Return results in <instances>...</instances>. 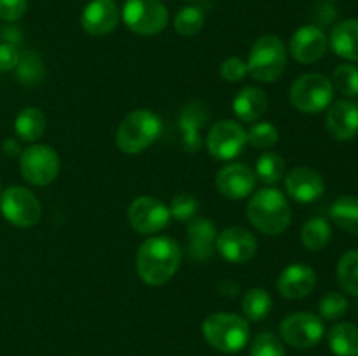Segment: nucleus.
<instances>
[{
  "label": "nucleus",
  "mask_w": 358,
  "mask_h": 356,
  "mask_svg": "<svg viewBox=\"0 0 358 356\" xmlns=\"http://www.w3.org/2000/svg\"><path fill=\"white\" fill-rule=\"evenodd\" d=\"M180 248L168 236H150L136 251V272L145 285L161 286L180 267Z\"/></svg>",
  "instance_id": "obj_1"
},
{
  "label": "nucleus",
  "mask_w": 358,
  "mask_h": 356,
  "mask_svg": "<svg viewBox=\"0 0 358 356\" xmlns=\"http://www.w3.org/2000/svg\"><path fill=\"white\" fill-rule=\"evenodd\" d=\"M247 216L259 232L266 236H278L290 225L292 212L282 191L266 187L252 195L247 206Z\"/></svg>",
  "instance_id": "obj_2"
},
{
  "label": "nucleus",
  "mask_w": 358,
  "mask_h": 356,
  "mask_svg": "<svg viewBox=\"0 0 358 356\" xmlns=\"http://www.w3.org/2000/svg\"><path fill=\"white\" fill-rule=\"evenodd\" d=\"M163 133V122L159 115L150 110H133L122 119L115 133V143L122 154L136 156L149 149Z\"/></svg>",
  "instance_id": "obj_3"
},
{
  "label": "nucleus",
  "mask_w": 358,
  "mask_h": 356,
  "mask_svg": "<svg viewBox=\"0 0 358 356\" xmlns=\"http://www.w3.org/2000/svg\"><path fill=\"white\" fill-rule=\"evenodd\" d=\"M203 337L220 353H238L248 344L250 327L240 314L213 313L203 321Z\"/></svg>",
  "instance_id": "obj_4"
},
{
  "label": "nucleus",
  "mask_w": 358,
  "mask_h": 356,
  "mask_svg": "<svg viewBox=\"0 0 358 356\" xmlns=\"http://www.w3.org/2000/svg\"><path fill=\"white\" fill-rule=\"evenodd\" d=\"M287 56V45L278 35H264L257 38L248 54V73L259 82H275L285 70Z\"/></svg>",
  "instance_id": "obj_5"
},
{
  "label": "nucleus",
  "mask_w": 358,
  "mask_h": 356,
  "mask_svg": "<svg viewBox=\"0 0 358 356\" xmlns=\"http://www.w3.org/2000/svg\"><path fill=\"white\" fill-rule=\"evenodd\" d=\"M290 103L304 114H320L331 107L334 87L324 73H304L290 87Z\"/></svg>",
  "instance_id": "obj_6"
},
{
  "label": "nucleus",
  "mask_w": 358,
  "mask_h": 356,
  "mask_svg": "<svg viewBox=\"0 0 358 356\" xmlns=\"http://www.w3.org/2000/svg\"><path fill=\"white\" fill-rule=\"evenodd\" d=\"M122 21L136 35H157L168 24V9L161 0H126Z\"/></svg>",
  "instance_id": "obj_7"
},
{
  "label": "nucleus",
  "mask_w": 358,
  "mask_h": 356,
  "mask_svg": "<svg viewBox=\"0 0 358 356\" xmlns=\"http://www.w3.org/2000/svg\"><path fill=\"white\" fill-rule=\"evenodd\" d=\"M0 212L13 225L31 227L41 220L42 206L34 192L14 185L0 194Z\"/></svg>",
  "instance_id": "obj_8"
},
{
  "label": "nucleus",
  "mask_w": 358,
  "mask_h": 356,
  "mask_svg": "<svg viewBox=\"0 0 358 356\" xmlns=\"http://www.w3.org/2000/svg\"><path fill=\"white\" fill-rule=\"evenodd\" d=\"M20 171L28 184L45 187L59 173L58 154L48 145H30L20 154Z\"/></svg>",
  "instance_id": "obj_9"
},
{
  "label": "nucleus",
  "mask_w": 358,
  "mask_h": 356,
  "mask_svg": "<svg viewBox=\"0 0 358 356\" xmlns=\"http://www.w3.org/2000/svg\"><path fill=\"white\" fill-rule=\"evenodd\" d=\"M128 220L133 230L142 236H152L170 225L171 215L170 208L161 199L142 195L129 205Z\"/></svg>",
  "instance_id": "obj_10"
},
{
  "label": "nucleus",
  "mask_w": 358,
  "mask_h": 356,
  "mask_svg": "<svg viewBox=\"0 0 358 356\" xmlns=\"http://www.w3.org/2000/svg\"><path fill=\"white\" fill-rule=\"evenodd\" d=\"M280 334H282L283 341L292 348L310 349L324 339V321L317 314L301 311V313L289 314L280 323Z\"/></svg>",
  "instance_id": "obj_11"
},
{
  "label": "nucleus",
  "mask_w": 358,
  "mask_h": 356,
  "mask_svg": "<svg viewBox=\"0 0 358 356\" xmlns=\"http://www.w3.org/2000/svg\"><path fill=\"white\" fill-rule=\"evenodd\" d=\"M247 147V131L240 122L231 119L215 122L206 136V149L215 159L231 161Z\"/></svg>",
  "instance_id": "obj_12"
},
{
  "label": "nucleus",
  "mask_w": 358,
  "mask_h": 356,
  "mask_svg": "<svg viewBox=\"0 0 358 356\" xmlns=\"http://www.w3.org/2000/svg\"><path fill=\"white\" fill-rule=\"evenodd\" d=\"M215 248L224 260L231 264H245L257 251V239L245 227H227L217 234Z\"/></svg>",
  "instance_id": "obj_13"
},
{
  "label": "nucleus",
  "mask_w": 358,
  "mask_h": 356,
  "mask_svg": "<svg viewBox=\"0 0 358 356\" xmlns=\"http://www.w3.org/2000/svg\"><path fill=\"white\" fill-rule=\"evenodd\" d=\"M257 177L250 166L231 163L220 168L215 177V187L227 199H245L254 192Z\"/></svg>",
  "instance_id": "obj_14"
},
{
  "label": "nucleus",
  "mask_w": 358,
  "mask_h": 356,
  "mask_svg": "<svg viewBox=\"0 0 358 356\" xmlns=\"http://www.w3.org/2000/svg\"><path fill=\"white\" fill-rule=\"evenodd\" d=\"M327 47V35L315 24H304L297 28L290 38V56L303 65H311L324 58Z\"/></svg>",
  "instance_id": "obj_15"
},
{
  "label": "nucleus",
  "mask_w": 358,
  "mask_h": 356,
  "mask_svg": "<svg viewBox=\"0 0 358 356\" xmlns=\"http://www.w3.org/2000/svg\"><path fill=\"white\" fill-rule=\"evenodd\" d=\"M121 13L114 0H91L83 10L80 24L84 31L93 37H103L115 30Z\"/></svg>",
  "instance_id": "obj_16"
},
{
  "label": "nucleus",
  "mask_w": 358,
  "mask_h": 356,
  "mask_svg": "<svg viewBox=\"0 0 358 356\" xmlns=\"http://www.w3.org/2000/svg\"><path fill=\"white\" fill-rule=\"evenodd\" d=\"M285 191L294 201L313 202L325 192V181L318 171L297 166L285 177Z\"/></svg>",
  "instance_id": "obj_17"
},
{
  "label": "nucleus",
  "mask_w": 358,
  "mask_h": 356,
  "mask_svg": "<svg viewBox=\"0 0 358 356\" xmlns=\"http://www.w3.org/2000/svg\"><path fill=\"white\" fill-rule=\"evenodd\" d=\"M317 286V272L304 264H292L276 279V288L285 299L299 300L310 295Z\"/></svg>",
  "instance_id": "obj_18"
},
{
  "label": "nucleus",
  "mask_w": 358,
  "mask_h": 356,
  "mask_svg": "<svg viewBox=\"0 0 358 356\" xmlns=\"http://www.w3.org/2000/svg\"><path fill=\"white\" fill-rule=\"evenodd\" d=\"M331 136L339 142H350L358 135V105L350 100H339L331 105L325 117Z\"/></svg>",
  "instance_id": "obj_19"
},
{
  "label": "nucleus",
  "mask_w": 358,
  "mask_h": 356,
  "mask_svg": "<svg viewBox=\"0 0 358 356\" xmlns=\"http://www.w3.org/2000/svg\"><path fill=\"white\" fill-rule=\"evenodd\" d=\"M217 229L208 218L196 216L187 222V251L196 262H205L212 258L215 251Z\"/></svg>",
  "instance_id": "obj_20"
},
{
  "label": "nucleus",
  "mask_w": 358,
  "mask_h": 356,
  "mask_svg": "<svg viewBox=\"0 0 358 356\" xmlns=\"http://www.w3.org/2000/svg\"><path fill=\"white\" fill-rule=\"evenodd\" d=\"M269 100L262 89L247 86L238 91L233 100V112L241 122H257L268 112Z\"/></svg>",
  "instance_id": "obj_21"
},
{
  "label": "nucleus",
  "mask_w": 358,
  "mask_h": 356,
  "mask_svg": "<svg viewBox=\"0 0 358 356\" xmlns=\"http://www.w3.org/2000/svg\"><path fill=\"white\" fill-rule=\"evenodd\" d=\"M332 51L346 61H358V20H345L336 24L329 38Z\"/></svg>",
  "instance_id": "obj_22"
},
{
  "label": "nucleus",
  "mask_w": 358,
  "mask_h": 356,
  "mask_svg": "<svg viewBox=\"0 0 358 356\" xmlns=\"http://www.w3.org/2000/svg\"><path fill=\"white\" fill-rule=\"evenodd\" d=\"M327 342L336 356H358V327L353 323H338L329 330Z\"/></svg>",
  "instance_id": "obj_23"
},
{
  "label": "nucleus",
  "mask_w": 358,
  "mask_h": 356,
  "mask_svg": "<svg viewBox=\"0 0 358 356\" xmlns=\"http://www.w3.org/2000/svg\"><path fill=\"white\" fill-rule=\"evenodd\" d=\"M329 215L339 229L358 236V198L355 195H341L336 199Z\"/></svg>",
  "instance_id": "obj_24"
},
{
  "label": "nucleus",
  "mask_w": 358,
  "mask_h": 356,
  "mask_svg": "<svg viewBox=\"0 0 358 356\" xmlns=\"http://www.w3.org/2000/svg\"><path fill=\"white\" fill-rule=\"evenodd\" d=\"M45 131V115L38 108L28 107L17 114L14 121V133L23 142H37Z\"/></svg>",
  "instance_id": "obj_25"
},
{
  "label": "nucleus",
  "mask_w": 358,
  "mask_h": 356,
  "mask_svg": "<svg viewBox=\"0 0 358 356\" xmlns=\"http://www.w3.org/2000/svg\"><path fill=\"white\" fill-rule=\"evenodd\" d=\"M332 237L331 223L322 216H313L301 229V241L311 251H318L329 244Z\"/></svg>",
  "instance_id": "obj_26"
},
{
  "label": "nucleus",
  "mask_w": 358,
  "mask_h": 356,
  "mask_svg": "<svg viewBox=\"0 0 358 356\" xmlns=\"http://www.w3.org/2000/svg\"><path fill=\"white\" fill-rule=\"evenodd\" d=\"M241 309H243L245 318L250 321H261L268 318L273 309L271 295L264 288H252L248 290L241 300Z\"/></svg>",
  "instance_id": "obj_27"
},
{
  "label": "nucleus",
  "mask_w": 358,
  "mask_h": 356,
  "mask_svg": "<svg viewBox=\"0 0 358 356\" xmlns=\"http://www.w3.org/2000/svg\"><path fill=\"white\" fill-rule=\"evenodd\" d=\"M255 177L266 185H275L285 177V161L276 152H264L255 164Z\"/></svg>",
  "instance_id": "obj_28"
},
{
  "label": "nucleus",
  "mask_w": 358,
  "mask_h": 356,
  "mask_svg": "<svg viewBox=\"0 0 358 356\" xmlns=\"http://www.w3.org/2000/svg\"><path fill=\"white\" fill-rule=\"evenodd\" d=\"M339 286L350 295L358 297V250L346 251L338 262Z\"/></svg>",
  "instance_id": "obj_29"
},
{
  "label": "nucleus",
  "mask_w": 358,
  "mask_h": 356,
  "mask_svg": "<svg viewBox=\"0 0 358 356\" xmlns=\"http://www.w3.org/2000/svg\"><path fill=\"white\" fill-rule=\"evenodd\" d=\"M173 27L175 31L182 37H192V35L199 34L201 28L205 27V13L198 6L184 7L173 17Z\"/></svg>",
  "instance_id": "obj_30"
},
{
  "label": "nucleus",
  "mask_w": 358,
  "mask_h": 356,
  "mask_svg": "<svg viewBox=\"0 0 358 356\" xmlns=\"http://www.w3.org/2000/svg\"><path fill=\"white\" fill-rule=\"evenodd\" d=\"M278 129L271 122H254L247 131V143L257 150H269L278 143Z\"/></svg>",
  "instance_id": "obj_31"
},
{
  "label": "nucleus",
  "mask_w": 358,
  "mask_h": 356,
  "mask_svg": "<svg viewBox=\"0 0 358 356\" xmlns=\"http://www.w3.org/2000/svg\"><path fill=\"white\" fill-rule=\"evenodd\" d=\"M332 87L346 98L358 96V66L352 63L339 65L332 77Z\"/></svg>",
  "instance_id": "obj_32"
},
{
  "label": "nucleus",
  "mask_w": 358,
  "mask_h": 356,
  "mask_svg": "<svg viewBox=\"0 0 358 356\" xmlns=\"http://www.w3.org/2000/svg\"><path fill=\"white\" fill-rule=\"evenodd\" d=\"M318 311L322 320L336 321L348 313V299L339 292H329L320 299Z\"/></svg>",
  "instance_id": "obj_33"
},
{
  "label": "nucleus",
  "mask_w": 358,
  "mask_h": 356,
  "mask_svg": "<svg viewBox=\"0 0 358 356\" xmlns=\"http://www.w3.org/2000/svg\"><path fill=\"white\" fill-rule=\"evenodd\" d=\"M168 208H170L171 218L178 220V222H191L192 218L198 216L199 202L191 194H185L184 192V194L175 195L173 201H171V205Z\"/></svg>",
  "instance_id": "obj_34"
},
{
  "label": "nucleus",
  "mask_w": 358,
  "mask_h": 356,
  "mask_svg": "<svg viewBox=\"0 0 358 356\" xmlns=\"http://www.w3.org/2000/svg\"><path fill=\"white\" fill-rule=\"evenodd\" d=\"M250 356H287L282 341L275 334L262 332L252 341Z\"/></svg>",
  "instance_id": "obj_35"
},
{
  "label": "nucleus",
  "mask_w": 358,
  "mask_h": 356,
  "mask_svg": "<svg viewBox=\"0 0 358 356\" xmlns=\"http://www.w3.org/2000/svg\"><path fill=\"white\" fill-rule=\"evenodd\" d=\"M17 75H20L21 82L23 84H34L41 82L42 79V63L34 52H27L24 56H21L20 63H17Z\"/></svg>",
  "instance_id": "obj_36"
},
{
  "label": "nucleus",
  "mask_w": 358,
  "mask_h": 356,
  "mask_svg": "<svg viewBox=\"0 0 358 356\" xmlns=\"http://www.w3.org/2000/svg\"><path fill=\"white\" fill-rule=\"evenodd\" d=\"M248 73L247 70V61H243L238 56H231L220 66V75L227 82H240L245 79V75Z\"/></svg>",
  "instance_id": "obj_37"
},
{
  "label": "nucleus",
  "mask_w": 358,
  "mask_h": 356,
  "mask_svg": "<svg viewBox=\"0 0 358 356\" xmlns=\"http://www.w3.org/2000/svg\"><path fill=\"white\" fill-rule=\"evenodd\" d=\"M28 0H0V20L17 21L27 13Z\"/></svg>",
  "instance_id": "obj_38"
},
{
  "label": "nucleus",
  "mask_w": 358,
  "mask_h": 356,
  "mask_svg": "<svg viewBox=\"0 0 358 356\" xmlns=\"http://www.w3.org/2000/svg\"><path fill=\"white\" fill-rule=\"evenodd\" d=\"M21 52L17 51L13 42H2L0 44V72H10L17 66Z\"/></svg>",
  "instance_id": "obj_39"
},
{
  "label": "nucleus",
  "mask_w": 358,
  "mask_h": 356,
  "mask_svg": "<svg viewBox=\"0 0 358 356\" xmlns=\"http://www.w3.org/2000/svg\"><path fill=\"white\" fill-rule=\"evenodd\" d=\"M3 152H6V156L16 157V156H20L23 150H21L20 143H17L16 140L9 138V140H6V142H3Z\"/></svg>",
  "instance_id": "obj_40"
},
{
  "label": "nucleus",
  "mask_w": 358,
  "mask_h": 356,
  "mask_svg": "<svg viewBox=\"0 0 358 356\" xmlns=\"http://www.w3.org/2000/svg\"><path fill=\"white\" fill-rule=\"evenodd\" d=\"M0 194H2V185H0Z\"/></svg>",
  "instance_id": "obj_41"
}]
</instances>
